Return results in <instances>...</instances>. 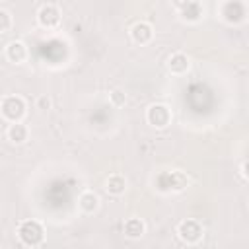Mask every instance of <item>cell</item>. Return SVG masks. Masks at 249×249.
I'll return each mask as SVG.
<instances>
[{"label":"cell","instance_id":"cell-1","mask_svg":"<svg viewBox=\"0 0 249 249\" xmlns=\"http://www.w3.org/2000/svg\"><path fill=\"white\" fill-rule=\"evenodd\" d=\"M16 235L25 247H39L45 241V228H43V224L39 220L27 218V220H21L18 224Z\"/></svg>","mask_w":249,"mask_h":249},{"label":"cell","instance_id":"cell-2","mask_svg":"<svg viewBox=\"0 0 249 249\" xmlns=\"http://www.w3.org/2000/svg\"><path fill=\"white\" fill-rule=\"evenodd\" d=\"M25 113H27V103L21 95L10 93V95H4L0 99V117L4 121H8L10 124L12 123H21Z\"/></svg>","mask_w":249,"mask_h":249},{"label":"cell","instance_id":"cell-3","mask_svg":"<svg viewBox=\"0 0 249 249\" xmlns=\"http://www.w3.org/2000/svg\"><path fill=\"white\" fill-rule=\"evenodd\" d=\"M177 237L187 245H196L204 237V226L195 218H185L177 224Z\"/></svg>","mask_w":249,"mask_h":249},{"label":"cell","instance_id":"cell-4","mask_svg":"<svg viewBox=\"0 0 249 249\" xmlns=\"http://www.w3.org/2000/svg\"><path fill=\"white\" fill-rule=\"evenodd\" d=\"M218 14L226 23H241L247 18V4L239 0H226L218 6Z\"/></svg>","mask_w":249,"mask_h":249},{"label":"cell","instance_id":"cell-5","mask_svg":"<svg viewBox=\"0 0 249 249\" xmlns=\"http://www.w3.org/2000/svg\"><path fill=\"white\" fill-rule=\"evenodd\" d=\"M173 121V113L165 103H152L146 109V123L154 128H165Z\"/></svg>","mask_w":249,"mask_h":249},{"label":"cell","instance_id":"cell-6","mask_svg":"<svg viewBox=\"0 0 249 249\" xmlns=\"http://www.w3.org/2000/svg\"><path fill=\"white\" fill-rule=\"evenodd\" d=\"M37 23L45 29H54L60 23V10L53 2H45L37 10Z\"/></svg>","mask_w":249,"mask_h":249},{"label":"cell","instance_id":"cell-7","mask_svg":"<svg viewBox=\"0 0 249 249\" xmlns=\"http://www.w3.org/2000/svg\"><path fill=\"white\" fill-rule=\"evenodd\" d=\"M175 8L179 12V18L187 23H198L204 16V8L200 2L187 0V2H175Z\"/></svg>","mask_w":249,"mask_h":249},{"label":"cell","instance_id":"cell-8","mask_svg":"<svg viewBox=\"0 0 249 249\" xmlns=\"http://www.w3.org/2000/svg\"><path fill=\"white\" fill-rule=\"evenodd\" d=\"M152 37H154V27L150 21L140 19V21H134L130 25V39L136 45H148L152 41Z\"/></svg>","mask_w":249,"mask_h":249},{"label":"cell","instance_id":"cell-9","mask_svg":"<svg viewBox=\"0 0 249 249\" xmlns=\"http://www.w3.org/2000/svg\"><path fill=\"white\" fill-rule=\"evenodd\" d=\"M29 56V51H27V45L19 39H14L6 45V58L12 62V64H23Z\"/></svg>","mask_w":249,"mask_h":249},{"label":"cell","instance_id":"cell-10","mask_svg":"<svg viewBox=\"0 0 249 249\" xmlns=\"http://www.w3.org/2000/svg\"><path fill=\"white\" fill-rule=\"evenodd\" d=\"M167 70H169L173 76H183V74H187V72L191 70V58H189L185 53L177 51V53H173V54L167 58Z\"/></svg>","mask_w":249,"mask_h":249},{"label":"cell","instance_id":"cell-11","mask_svg":"<svg viewBox=\"0 0 249 249\" xmlns=\"http://www.w3.org/2000/svg\"><path fill=\"white\" fill-rule=\"evenodd\" d=\"M6 138L12 142V144H16V146H21V144H25L27 140H29V126L21 121V123H12V124H8V128H6Z\"/></svg>","mask_w":249,"mask_h":249},{"label":"cell","instance_id":"cell-12","mask_svg":"<svg viewBox=\"0 0 249 249\" xmlns=\"http://www.w3.org/2000/svg\"><path fill=\"white\" fill-rule=\"evenodd\" d=\"M78 208L84 212V214H93L99 210V196L95 191L91 189H86L80 193L78 196Z\"/></svg>","mask_w":249,"mask_h":249},{"label":"cell","instance_id":"cell-13","mask_svg":"<svg viewBox=\"0 0 249 249\" xmlns=\"http://www.w3.org/2000/svg\"><path fill=\"white\" fill-rule=\"evenodd\" d=\"M123 233L128 237V239H140L144 233H146V224L142 218H126L124 224H123Z\"/></svg>","mask_w":249,"mask_h":249},{"label":"cell","instance_id":"cell-14","mask_svg":"<svg viewBox=\"0 0 249 249\" xmlns=\"http://www.w3.org/2000/svg\"><path fill=\"white\" fill-rule=\"evenodd\" d=\"M105 191H107L111 196H121V195H124V191H126V177L121 175V173H111V175L105 179Z\"/></svg>","mask_w":249,"mask_h":249},{"label":"cell","instance_id":"cell-15","mask_svg":"<svg viewBox=\"0 0 249 249\" xmlns=\"http://www.w3.org/2000/svg\"><path fill=\"white\" fill-rule=\"evenodd\" d=\"M109 103H111L113 107H123V105L126 103V93H124V89H121V88L111 89V91H109Z\"/></svg>","mask_w":249,"mask_h":249},{"label":"cell","instance_id":"cell-16","mask_svg":"<svg viewBox=\"0 0 249 249\" xmlns=\"http://www.w3.org/2000/svg\"><path fill=\"white\" fill-rule=\"evenodd\" d=\"M12 25H14L12 14L8 10H4V8H0V33H8L12 29Z\"/></svg>","mask_w":249,"mask_h":249},{"label":"cell","instance_id":"cell-17","mask_svg":"<svg viewBox=\"0 0 249 249\" xmlns=\"http://www.w3.org/2000/svg\"><path fill=\"white\" fill-rule=\"evenodd\" d=\"M35 107H37L39 111H49V109L53 107V101H51V97H49L47 93H41V95L35 99Z\"/></svg>","mask_w":249,"mask_h":249},{"label":"cell","instance_id":"cell-18","mask_svg":"<svg viewBox=\"0 0 249 249\" xmlns=\"http://www.w3.org/2000/svg\"><path fill=\"white\" fill-rule=\"evenodd\" d=\"M239 175H241L243 179H247V173H245V163H241V165H239Z\"/></svg>","mask_w":249,"mask_h":249}]
</instances>
